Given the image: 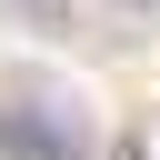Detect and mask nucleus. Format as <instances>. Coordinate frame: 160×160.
Returning <instances> with one entry per match:
<instances>
[{
  "mask_svg": "<svg viewBox=\"0 0 160 160\" xmlns=\"http://www.w3.org/2000/svg\"><path fill=\"white\" fill-rule=\"evenodd\" d=\"M120 10H160V0H120Z\"/></svg>",
  "mask_w": 160,
  "mask_h": 160,
  "instance_id": "nucleus-1",
  "label": "nucleus"
}]
</instances>
